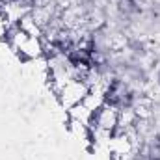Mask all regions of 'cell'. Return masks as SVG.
Instances as JSON below:
<instances>
[{
  "mask_svg": "<svg viewBox=\"0 0 160 160\" xmlns=\"http://www.w3.org/2000/svg\"><path fill=\"white\" fill-rule=\"evenodd\" d=\"M88 93H89V86H88V82L82 80V78H75V80H71L69 84H65V86L58 91V97H60L62 104L69 110V108H73V106L80 104V102L86 99Z\"/></svg>",
  "mask_w": 160,
  "mask_h": 160,
  "instance_id": "1",
  "label": "cell"
}]
</instances>
